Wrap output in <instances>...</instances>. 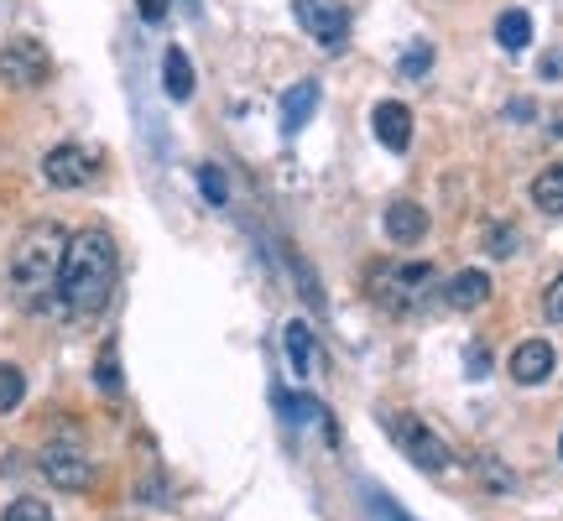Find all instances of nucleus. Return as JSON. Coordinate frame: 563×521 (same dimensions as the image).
Returning a JSON list of instances; mask_svg holds the SVG:
<instances>
[{
    "instance_id": "nucleus-1",
    "label": "nucleus",
    "mask_w": 563,
    "mask_h": 521,
    "mask_svg": "<svg viewBox=\"0 0 563 521\" xmlns=\"http://www.w3.org/2000/svg\"><path fill=\"white\" fill-rule=\"evenodd\" d=\"M115 277H121V256H115L110 230L89 224L79 235H68L63 271H58V298L74 319L104 313V308H110V292H115Z\"/></svg>"
},
{
    "instance_id": "nucleus-2",
    "label": "nucleus",
    "mask_w": 563,
    "mask_h": 521,
    "mask_svg": "<svg viewBox=\"0 0 563 521\" xmlns=\"http://www.w3.org/2000/svg\"><path fill=\"white\" fill-rule=\"evenodd\" d=\"M63 251H68V230L58 220H37L21 230L16 251H11V287H16V298L26 308H42L58 292Z\"/></svg>"
},
{
    "instance_id": "nucleus-3",
    "label": "nucleus",
    "mask_w": 563,
    "mask_h": 521,
    "mask_svg": "<svg viewBox=\"0 0 563 521\" xmlns=\"http://www.w3.org/2000/svg\"><path fill=\"white\" fill-rule=\"evenodd\" d=\"M433 287H439V271H433V266H418V260H376L371 277H365L371 302H376L382 313H391V319L418 313L422 302L433 298Z\"/></svg>"
},
{
    "instance_id": "nucleus-4",
    "label": "nucleus",
    "mask_w": 563,
    "mask_h": 521,
    "mask_svg": "<svg viewBox=\"0 0 563 521\" xmlns=\"http://www.w3.org/2000/svg\"><path fill=\"white\" fill-rule=\"evenodd\" d=\"M53 79V53L37 37H11L0 47V84L5 89H42Z\"/></svg>"
},
{
    "instance_id": "nucleus-5",
    "label": "nucleus",
    "mask_w": 563,
    "mask_h": 521,
    "mask_svg": "<svg viewBox=\"0 0 563 521\" xmlns=\"http://www.w3.org/2000/svg\"><path fill=\"white\" fill-rule=\"evenodd\" d=\"M292 16L319 47H344V37H350V11L340 0H292Z\"/></svg>"
},
{
    "instance_id": "nucleus-6",
    "label": "nucleus",
    "mask_w": 563,
    "mask_h": 521,
    "mask_svg": "<svg viewBox=\"0 0 563 521\" xmlns=\"http://www.w3.org/2000/svg\"><path fill=\"white\" fill-rule=\"evenodd\" d=\"M391 433H397V443H402V454L418 469H449L454 464V448L428 428V422H418V418H402V422H391Z\"/></svg>"
},
{
    "instance_id": "nucleus-7",
    "label": "nucleus",
    "mask_w": 563,
    "mask_h": 521,
    "mask_svg": "<svg viewBox=\"0 0 563 521\" xmlns=\"http://www.w3.org/2000/svg\"><path fill=\"white\" fill-rule=\"evenodd\" d=\"M42 475L58 490H89L95 485V464H89L79 443H47L42 448Z\"/></svg>"
},
{
    "instance_id": "nucleus-8",
    "label": "nucleus",
    "mask_w": 563,
    "mask_h": 521,
    "mask_svg": "<svg viewBox=\"0 0 563 521\" xmlns=\"http://www.w3.org/2000/svg\"><path fill=\"white\" fill-rule=\"evenodd\" d=\"M95 173H100V162L89 157L84 146H53L47 157H42V178L53 182V188H84V182H95Z\"/></svg>"
},
{
    "instance_id": "nucleus-9",
    "label": "nucleus",
    "mask_w": 563,
    "mask_h": 521,
    "mask_svg": "<svg viewBox=\"0 0 563 521\" xmlns=\"http://www.w3.org/2000/svg\"><path fill=\"white\" fill-rule=\"evenodd\" d=\"M371 125H376V141H382L386 152H407L412 146V110L402 100H382Z\"/></svg>"
},
{
    "instance_id": "nucleus-10",
    "label": "nucleus",
    "mask_w": 563,
    "mask_h": 521,
    "mask_svg": "<svg viewBox=\"0 0 563 521\" xmlns=\"http://www.w3.org/2000/svg\"><path fill=\"white\" fill-rule=\"evenodd\" d=\"M553 376V344L527 340L511 350V381L517 386H543Z\"/></svg>"
},
{
    "instance_id": "nucleus-11",
    "label": "nucleus",
    "mask_w": 563,
    "mask_h": 521,
    "mask_svg": "<svg viewBox=\"0 0 563 521\" xmlns=\"http://www.w3.org/2000/svg\"><path fill=\"white\" fill-rule=\"evenodd\" d=\"M282 344H287V361H292V370H298V376H319V370H323V350H319L313 329H308L302 319H292L287 329H282Z\"/></svg>"
},
{
    "instance_id": "nucleus-12",
    "label": "nucleus",
    "mask_w": 563,
    "mask_h": 521,
    "mask_svg": "<svg viewBox=\"0 0 563 521\" xmlns=\"http://www.w3.org/2000/svg\"><path fill=\"white\" fill-rule=\"evenodd\" d=\"M386 241H397V245H418L422 235H428V214H422L412 199H397L391 209H386Z\"/></svg>"
},
{
    "instance_id": "nucleus-13",
    "label": "nucleus",
    "mask_w": 563,
    "mask_h": 521,
    "mask_svg": "<svg viewBox=\"0 0 563 521\" xmlns=\"http://www.w3.org/2000/svg\"><path fill=\"white\" fill-rule=\"evenodd\" d=\"M313 110H319V84L313 79L292 84V89L282 95V131H287V136H298L302 125L313 121Z\"/></svg>"
},
{
    "instance_id": "nucleus-14",
    "label": "nucleus",
    "mask_w": 563,
    "mask_h": 521,
    "mask_svg": "<svg viewBox=\"0 0 563 521\" xmlns=\"http://www.w3.org/2000/svg\"><path fill=\"white\" fill-rule=\"evenodd\" d=\"M485 298H490V277H485V271H475V266H470V271H460V277L443 287V302H449V308H460V313H475Z\"/></svg>"
},
{
    "instance_id": "nucleus-15",
    "label": "nucleus",
    "mask_w": 563,
    "mask_h": 521,
    "mask_svg": "<svg viewBox=\"0 0 563 521\" xmlns=\"http://www.w3.org/2000/svg\"><path fill=\"white\" fill-rule=\"evenodd\" d=\"M162 89H167V100H194V63L183 47H167L162 53Z\"/></svg>"
},
{
    "instance_id": "nucleus-16",
    "label": "nucleus",
    "mask_w": 563,
    "mask_h": 521,
    "mask_svg": "<svg viewBox=\"0 0 563 521\" xmlns=\"http://www.w3.org/2000/svg\"><path fill=\"white\" fill-rule=\"evenodd\" d=\"M532 203H538L543 214H563V167H543V173L532 178Z\"/></svg>"
},
{
    "instance_id": "nucleus-17",
    "label": "nucleus",
    "mask_w": 563,
    "mask_h": 521,
    "mask_svg": "<svg viewBox=\"0 0 563 521\" xmlns=\"http://www.w3.org/2000/svg\"><path fill=\"white\" fill-rule=\"evenodd\" d=\"M496 42H501L506 53H522L527 42H532V16H527V11H501V21H496Z\"/></svg>"
},
{
    "instance_id": "nucleus-18",
    "label": "nucleus",
    "mask_w": 563,
    "mask_h": 521,
    "mask_svg": "<svg viewBox=\"0 0 563 521\" xmlns=\"http://www.w3.org/2000/svg\"><path fill=\"white\" fill-rule=\"evenodd\" d=\"M26 397V370L11 361H0V412H16Z\"/></svg>"
},
{
    "instance_id": "nucleus-19",
    "label": "nucleus",
    "mask_w": 563,
    "mask_h": 521,
    "mask_svg": "<svg viewBox=\"0 0 563 521\" xmlns=\"http://www.w3.org/2000/svg\"><path fill=\"white\" fill-rule=\"evenodd\" d=\"M199 188H203V199L214 203V209H220V203H230V188H224V173H220V167H214V162H203V167H199Z\"/></svg>"
},
{
    "instance_id": "nucleus-20",
    "label": "nucleus",
    "mask_w": 563,
    "mask_h": 521,
    "mask_svg": "<svg viewBox=\"0 0 563 521\" xmlns=\"http://www.w3.org/2000/svg\"><path fill=\"white\" fill-rule=\"evenodd\" d=\"M0 521H53V511H47V501H37V496H21V501L5 506Z\"/></svg>"
},
{
    "instance_id": "nucleus-21",
    "label": "nucleus",
    "mask_w": 563,
    "mask_h": 521,
    "mask_svg": "<svg viewBox=\"0 0 563 521\" xmlns=\"http://www.w3.org/2000/svg\"><path fill=\"white\" fill-rule=\"evenodd\" d=\"M95 381L104 391H121V361H115V344H104L100 350V365H95Z\"/></svg>"
},
{
    "instance_id": "nucleus-22",
    "label": "nucleus",
    "mask_w": 563,
    "mask_h": 521,
    "mask_svg": "<svg viewBox=\"0 0 563 521\" xmlns=\"http://www.w3.org/2000/svg\"><path fill=\"white\" fill-rule=\"evenodd\" d=\"M428 63H433V47H428V42H418V47L402 58V79H422V74H428Z\"/></svg>"
},
{
    "instance_id": "nucleus-23",
    "label": "nucleus",
    "mask_w": 563,
    "mask_h": 521,
    "mask_svg": "<svg viewBox=\"0 0 563 521\" xmlns=\"http://www.w3.org/2000/svg\"><path fill=\"white\" fill-rule=\"evenodd\" d=\"M485 241H490V256H511V251H517V245H511L517 241V230H511V224H496Z\"/></svg>"
},
{
    "instance_id": "nucleus-24",
    "label": "nucleus",
    "mask_w": 563,
    "mask_h": 521,
    "mask_svg": "<svg viewBox=\"0 0 563 521\" xmlns=\"http://www.w3.org/2000/svg\"><path fill=\"white\" fill-rule=\"evenodd\" d=\"M543 313H548V319H553V323H563V277L553 281V287H548V298H543Z\"/></svg>"
},
{
    "instance_id": "nucleus-25",
    "label": "nucleus",
    "mask_w": 563,
    "mask_h": 521,
    "mask_svg": "<svg viewBox=\"0 0 563 521\" xmlns=\"http://www.w3.org/2000/svg\"><path fill=\"white\" fill-rule=\"evenodd\" d=\"M167 5H173V0H136V11H141V21H146V26H157V21L167 16Z\"/></svg>"
},
{
    "instance_id": "nucleus-26",
    "label": "nucleus",
    "mask_w": 563,
    "mask_h": 521,
    "mask_svg": "<svg viewBox=\"0 0 563 521\" xmlns=\"http://www.w3.org/2000/svg\"><path fill=\"white\" fill-rule=\"evenodd\" d=\"M485 370H490V355L475 344V350H470V376H485Z\"/></svg>"
},
{
    "instance_id": "nucleus-27",
    "label": "nucleus",
    "mask_w": 563,
    "mask_h": 521,
    "mask_svg": "<svg viewBox=\"0 0 563 521\" xmlns=\"http://www.w3.org/2000/svg\"><path fill=\"white\" fill-rule=\"evenodd\" d=\"M506 115H517V121H532V115H538V104H532V100H511V110H506Z\"/></svg>"
},
{
    "instance_id": "nucleus-28",
    "label": "nucleus",
    "mask_w": 563,
    "mask_h": 521,
    "mask_svg": "<svg viewBox=\"0 0 563 521\" xmlns=\"http://www.w3.org/2000/svg\"><path fill=\"white\" fill-rule=\"evenodd\" d=\"M382 511H386V521H407L402 511H391V506H386V501H382Z\"/></svg>"
},
{
    "instance_id": "nucleus-29",
    "label": "nucleus",
    "mask_w": 563,
    "mask_h": 521,
    "mask_svg": "<svg viewBox=\"0 0 563 521\" xmlns=\"http://www.w3.org/2000/svg\"><path fill=\"white\" fill-rule=\"evenodd\" d=\"M553 131H559V136H563V110H559V121H553Z\"/></svg>"
},
{
    "instance_id": "nucleus-30",
    "label": "nucleus",
    "mask_w": 563,
    "mask_h": 521,
    "mask_svg": "<svg viewBox=\"0 0 563 521\" xmlns=\"http://www.w3.org/2000/svg\"><path fill=\"white\" fill-rule=\"evenodd\" d=\"M559 459H563V439H559Z\"/></svg>"
}]
</instances>
